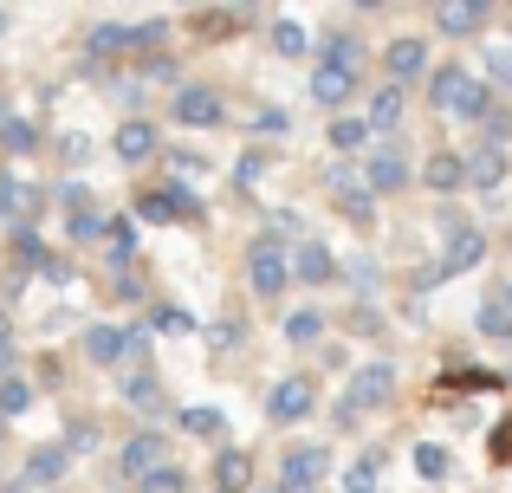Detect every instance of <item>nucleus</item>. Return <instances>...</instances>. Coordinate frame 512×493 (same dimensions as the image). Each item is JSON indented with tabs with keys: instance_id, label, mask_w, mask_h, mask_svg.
Wrapping results in <instances>:
<instances>
[{
	"instance_id": "f257e3e1",
	"label": "nucleus",
	"mask_w": 512,
	"mask_h": 493,
	"mask_svg": "<svg viewBox=\"0 0 512 493\" xmlns=\"http://www.w3.org/2000/svg\"><path fill=\"white\" fill-rule=\"evenodd\" d=\"M428 98H435V111L454 117V124H487L493 117V91L480 85L467 65H441V72L428 78Z\"/></svg>"
},
{
	"instance_id": "f03ea898",
	"label": "nucleus",
	"mask_w": 512,
	"mask_h": 493,
	"mask_svg": "<svg viewBox=\"0 0 512 493\" xmlns=\"http://www.w3.org/2000/svg\"><path fill=\"white\" fill-rule=\"evenodd\" d=\"M389 396H396V370H389V364H370V370H357V377H350V396L338 403V422L350 429V422H357L363 409H383Z\"/></svg>"
},
{
	"instance_id": "7ed1b4c3",
	"label": "nucleus",
	"mask_w": 512,
	"mask_h": 493,
	"mask_svg": "<svg viewBox=\"0 0 512 493\" xmlns=\"http://www.w3.org/2000/svg\"><path fill=\"white\" fill-rule=\"evenodd\" d=\"M441 234H448V253H441V273H474L480 260H487V234L474 228V221H461V215H441Z\"/></svg>"
},
{
	"instance_id": "20e7f679",
	"label": "nucleus",
	"mask_w": 512,
	"mask_h": 493,
	"mask_svg": "<svg viewBox=\"0 0 512 493\" xmlns=\"http://www.w3.org/2000/svg\"><path fill=\"white\" fill-rule=\"evenodd\" d=\"M318 409V383L312 377H279L273 390H266V416L279 422V429H292V422H305Z\"/></svg>"
},
{
	"instance_id": "39448f33",
	"label": "nucleus",
	"mask_w": 512,
	"mask_h": 493,
	"mask_svg": "<svg viewBox=\"0 0 512 493\" xmlns=\"http://www.w3.org/2000/svg\"><path fill=\"white\" fill-rule=\"evenodd\" d=\"M247 286L260 292V299H279V292L292 286V260L279 253V241H253V253H247Z\"/></svg>"
},
{
	"instance_id": "423d86ee",
	"label": "nucleus",
	"mask_w": 512,
	"mask_h": 493,
	"mask_svg": "<svg viewBox=\"0 0 512 493\" xmlns=\"http://www.w3.org/2000/svg\"><path fill=\"white\" fill-rule=\"evenodd\" d=\"M156 468H169V448H163V435L156 429H143V435H130L124 448H117V474H124L130 487H143Z\"/></svg>"
},
{
	"instance_id": "0eeeda50",
	"label": "nucleus",
	"mask_w": 512,
	"mask_h": 493,
	"mask_svg": "<svg viewBox=\"0 0 512 493\" xmlns=\"http://www.w3.org/2000/svg\"><path fill=\"white\" fill-rule=\"evenodd\" d=\"M39 208H46V189H39V182H26V176H0V221H7L13 234L33 228Z\"/></svg>"
},
{
	"instance_id": "6e6552de",
	"label": "nucleus",
	"mask_w": 512,
	"mask_h": 493,
	"mask_svg": "<svg viewBox=\"0 0 512 493\" xmlns=\"http://www.w3.org/2000/svg\"><path fill=\"white\" fill-rule=\"evenodd\" d=\"M325 474H331V455H325V448H312V442L286 448V461H279V487H286V493H312Z\"/></svg>"
},
{
	"instance_id": "1a4fd4ad",
	"label": "nucleus",
	"mask_w": 512,
	"mask_h": 493,
	"mask_svg": "<svg viewBox=\"0 0 512 493\" xmlns=\"http://www.w3.org/2000/svg\"><path fill=\"white\" fill-rule=\"evenodd\" d=\"M65 468H72L65 442H39V448H26V461H20V481L33 487V493H52V487L65 481Z\"/></svg>"
},
{
	"instance_id": "9d476101",
	"label": "nucleus",
	"mask_w": 512,
	"mask_h": 493,
	"mask_svg": "<svg viewBox=\"0 0 512 493\" xmlns=\"http://www.w3.org/2000/svg\"><path fill=\"white\" fill-rule=\"evenodd\" d=\"M169 117H175L182 130H214V124H221V91L182 85V91H175V104H169Z\"/></svg>"
},
{
	"instance_id": "9b49d317",
	"label": "nucleus",
	"mask_w": 512,
	"mask_h": 493,
	"mask_svg": "<svg viewBox=\"0 0 512 493\" xmlns=\"http://www.w3.org/2000/svg\"><path fill=\"white\" fill-rule=\"evenodd\" d=\"M143 338H150V331L143 325H91L85 331V357L91 364H117V357H130V351H143Z\"/></svg>"
},
{
	"instance_id": "f8f14e48",
	"label": "nucleus",
	"mask_w": 512,
	"mask_h": 493,
	"mask_svg": "<svg viewBox=\"0 0 512 493\" xmlns=\"http://www.w3.org/2000/svg\"><path fill=\"white\" fill-rule=\"evenodd\" d=\"M156 150H163V137H156V124H150V117H124V124H117V163L143 169Z\"/></svg>"
},
{
	"instance_id": "ddd939ff",
	"label": "nucleus",
	"mask_w": 512,
	"mask_h": 493,
	"mask_svg": "<svg viewBox=\"0 0 512 493\" xmlns=\"http://www.w3.org/2000/svg\"><path fill=\"white\" fill-rule=\"evenodd\" d=\"M98 247H104V266H111V273H130V266H137V221H130V215H111Z\"/></svg>"
},
{
	"instance_id": "4468645a",
	"label": "nucleus",
	"mask_w": 512,
	"mask_h": 493,
	"mask_svg": "<svg viewBox=\"0 0 512 493\" xmlns=\"http://www.w3.org/2000/svg\"><path fill=\"white\" fill-rule=\"evenodd\" d=\"M208 487L214 493H247L253 487V455H247V448H221L214 468H208Z\"/></svg>"
},
{
	"instance_id": "2eb2a0df",
	"label": "nucleus",
	"mask_w": 512,
	"mask_h": 493,
	"mask_svg": "<svg viewBox=\"0 0 512 493\" xmlns=\"http://www.w3.org/2000/svg\"><path fill=\"white\" fill-rule=\"evenodd\" d=\"M383 65H389V85L409 91V78L428 72V39H396V46L383 52Z\"/></svg>"
},
{
	"instance_id": "dca6fc26",
	"label": "nucleus",
	"mask_w": 512,
	"mask_h": 493,
	"mask_svg": "<svg viewBox=\"0 0 512 493\" xmlns=\"http://www.w3.org/2000/svg\"><path fill=\"white\" fill-rule=\"evenodd\" d=\"M363 189H370V195H396V189H409V163H402L396 150H376L370 163H363Z\"/></svg>"
},
{
	"instance_id": "f3484780",
	"label": "nucleus",
	"mask_w": 512,
	"mask_h": 493,
	"mask_svg": "<svg viewBox=\"0 0 512 493\" xmlns=\"http://www.w3.org/2000/svg\"><path fill=\"white\" fill-rule=\"evenodd\" d=\"M292 279H305V286H331V279H338V253H331L325 241H305L299 253H292Z\"/></svg>"
},
{
	"instance_id": "a211bd4d",
	"label": "nucleus",
	"mask_w": 512,
	"mask_h": 493,
	"mask_svg": "<svg viewBox=\"0 0 512 493\" xmlns=\"http://www.w3.org/2000/svg\"><path fill=\"white\" fill-rule=\"evenodd\" d=\"M422 182L435 195H454V189H467V156H454V150H435L422 163Z\"/></svg>"
},
{
	"instance_id": "6ab92c4d",
	"label": "nucleus",
	"mask_w": 512,
	"mask_h": 493,
	"mask_svg": "<svg viewBox=\"0 0 512 493\" xmlns=\"http://www.w3.org/2000/svg\"><path fill=\"white\" fill-rule=\"evenodd\" d=\"M350 91H357V72H344V65H312V104L338 111Z\"/></svg>"
},
{
	"instance_id": "aec40b11",
	"label": "nucleus",
	"mask_w": 512,
	"mask_h": 493,
	"mask_svg": "<svg viewBox=\"0 0 512 493\" xmlns=\"http://www.w3.org/2000/svg\"><path fill=\"white\" fill-rule=\"evenodd\" d=\"M487 0H441L435 7V26L441 33H480V26H487Z\"/></svg>"
},
{
	"instance_id": "412c9836",
	"label": "nucleus",
	"mask_w": 512,
	"mask_h": 493,
	"mask_svg": "<svg viewBox=\"0 0 512 493\" xmlns=\"http://www.w3.org/2000/svg\"><path fill=\"white\" fill-rule=\"evenodd\" d=\"M500 182H506V150L500 143L467 150V189H500Z\"/></svg>"
},
{
	"instance_id": "4be33fe9",
	"label": "nucleus",
	"mask_w": 512,
	"mask_h": 493,
	"mask_svg": "<svg viewBox=\"0 0 512 493\" xmlns=\"http://www.w3.org/2000/svg\"><path fill=\"white\" fill-rule=\"evenodd\" d=\"M402 111H409V91H402V85H383L370 98V117H363V124H370V137H389V130L402 124Z\"/></svg>"
},
{
	"instance_id": "5701e85b",
	"label": "nucleus",
	"mask_w": 512,
	"mask_h": 493,
	"mask_svg": "<svg viewBox=\"0 0 512 493\" xmlns=\"http://www.w3.org/2000/svg\"><path fill=\"white\" fill-rule=\"evenodd\" d=\"M318 65H344V72H363V46L350 33H325L318 39Z\"/></svg>"
},
{
	"instance_id": "b1692460",
	"label": "nucleus",
	"mask_w": 512,
	"mask_h": 493,
	"mask_svg": "<svg viewBox=\"0 0 512 493\" xmlns=\"http://www.w3.org/2000/svg\"><path fill=\"white\" fill-rule=\"evenodd\" d=\"M175 422H182L188 435H201V442H221V435H227V416H221V409H201V403L175 409Z\"/></svg>"
},
{
	"instance_id": "393cba45",
	"label": "nucleus",
	"mask_w": 512,
	"mask_h": 493,
	"mask_svg": "<svg viewBox=\"0 0 512 493\" xmlns=\"http://www.w3.org/2000/svg\"><path fill=\"white\" fill-rule=\"evenodd\" d=\"M415 474H422V481H448V468H454V455L441 442H415Z\"/></svg>"
},
{
	"instance_id": "a878e982",
	"label": "nucleus",
	"mask_w": 512,
	"mask_h": 493,
	"mask_svg": "<svg viewBox=\"0 0 512 493\" xmlns=\"http://www.w3.org/2000/svg\"><path fill=\"white\" fill-rule=\"evenodd\" d=\"M91 52H98V59L130 52V26H124V20H98V26H91Z\"/></svg>"
},
{
	"instance_id": "bb28decb",
	"label": "nucleus",
	"mask_w": 512,
	"mask_h": 493,
	"mask_svg": "<svg viewBox=\"0 0 512 493\" xmlns=\"http://www.w3.org/2000/svg\"><path fill=\"white\" fill-rule=\"evenodd\" d=\"M143 331H163V338H188V331H195V318H188L182 305H156V312L143 318Z\"/></svg>"
},
{
	"instance_id": "cd10ccee",
	"label": "nucleus",
	"mask_w": 512,
	"mask_h": 493,
	"mask_svg": "<svg viewBox=\"0 0 512 493\" xmlns=\"http://www.w3.org/2000/svg\"><path fill=\"white\" fill-rule=\"evenodd\" d=\"M124 396L137 409H163V377H156V370H137V377H124Z\"/></svg>"
},
{
	"instance_id": "c85d7f7f",
	"label": "nucleus",
	"mask_w": 512,
	"mask_h": 493,
	"mask_svg": "<svg viewBox=\"0 0 512 493\" xmlns=\"http://www.w3.org/2000/svg\"><path fill=\"white\" fill-rule=\"evenodd\" d=\"M286 338L292 344H318V338H325V312H312V305H305V312H292L286 318Z\"/></svg>"
},
{
	"instance_id": "c756f323",
	"label": "nucleus",
	"mask_w": 512,
	"mask_h": 493,
	"mask_svg": "<svg viewBox=\"0 0 512 493\" xmlns=\"http://www.w3.org/2000/svg\"><path fill=\"white\" fill-rule=\"evenodd\" d=\"M273 46L286 52V59H305V52H312V33H305L299 20H279V26H273Z\"/></svg>"
},
{
	"instance_id": "7c9ffc66",
	"label": "nucleus",
	"mask_w": 512,
	"mask_h": 493,
	"mask_svg": "<svg viewBox=\"0 0 512 493\" xmlns=\"http://www.w3.org/2000/svg\"><path fill=\"white\" fill-rule=\"evenodd\" d=\"M474 325H480V338H512V312H506L500 299H487V305H480V318H474Z\"/></svg>"
},
{
	"instance_id": "2f4dec72",
	"label": "nucleus",
	"mask_w": 512,
	"mask_h": 493,
	"mask_svg": "<svg viewBox=\"0 0 512 493\" xmlns=\"http://www.w3.org/2000/svg\"><path fill=\"white\" fill-rule=\"evenodd\" d=\"M0 143H7L13 156H26V150H33V143H39V130L26 124V117H7V124H0Z\"/></svg>"
},
{
	"instance_id": "473e14b6",
	"label": "nucleus",
	"mask_w": 512,
	"mask_h": 493,
	"mask_svg": "<svg viewBox=\"0 0 512 493\" xmlns=\"http://www.w3.org/2000/svg\"><path fill=\"white\" fill-rule=\"evenodd\" d=\"M331 143H338V150H363V143H370V124H363V117H338V124H331Z\"/></svg>"
},
{
	"instance_id": "72a5a7b5",
	"label": "nucleus",
	"mask_w": 512,
	"mask_h": 493,
	"mask_svg": "<svg viewBox=\"0 0 512 493\" xmlns=\"http://www.w3.org/2000/svg\"><path fill=\"white\" fill-rule=\"evenodd\" d=\"M20 409H33V383L7 377V383H0V416H20Z\"/></svg>"
},
{
	"instance_id": "f704fd0d",
	"label": "nucleus",
	"mask_w": 512,
	"mask_h": 493,
	"mask_svg": "<svg viewBox=\"0 0 512 493\" xmlns=\"http://www.w3.org/2000/svg\"><path fill=\"white\" fill-rule=\"evenodd\" d=\"M376 474H383V461H376V455H363L357 468L344 474V493H376Z\"/></svg>"
},
{
	"instance_id": "c9c22d12",
	"label": "nucleus",
	"mask_w": 512,
	"mask_h": 493,
	"mask_svg": "<svg viewBox=\"0 0 512 493\" xmlns=\"http://www.w3.org/2000/svg\"><path fill=\"white\" fill-rule=\"evenodd\" d=\"M454 390H506V377H500V370H454Z\"/></svg>"
},
{
	"instance_id": "e433bc0d",
	"label": "nucleus",
	"mask_w": 512,
	"mask_h": 493,
	"mask_svg": "<svg viewBox=\"0 0 512 493\" xmlns=\"http://www.w3.org/2000/svg\"><path fill=\"white\" fill-rule=\"evenodd\" d=\"M137 493H188V474H182V468H156Z\"/></svg>"
},
{
	"instance_id": "4c0bfd02",
	"label": "nucleus",
	"mask_w": 512,
	"mask_h": 493,
	"mask_svg": "<svg viewBox=\"0 0 512 493\" xmlns=\"http://www.w3.org/2000/svg\"><path fill=\"white\" fill-rule=\"evenodd\" d=\"M260 176H266V156H260V150H247V156L234 163V182H240V189H253Z\"/></svg>"
},
{
	"instance_id": "58836bf2",
	"label": "nucleus",
	"mask_w": 512,
	"mask_h": 493,
	"mask_svg": "<svg viewBox=\"0 0 512 493\" xmlns=\"http://www.w3.org/2000/svg\"><path fill=\"white\" fill-rule=\"evenodd\" d=\"M98 448V429L91 422H72V435H65V455H91Z\"/></svg>"
},
{
	"instance_id": "ea45409f",
	"label": "nucleus",
	"mask_w": 512,
	"mask_h": 493,
	"mask_svg": "<svg viewBox=\"0 0 512 493\" xmlns=\"http://www.w3.org/2000/svg\"><path fill=\"white\" fill-rule=\"evenodd\" d=\"M344 279H350L357 292H376V260H350V266H344Z\"/></svg>"
},
{
	"instance_id": "a19ab883",
	"label": "nucleus",
	"mask_w": 512,
	"mask_h": 493,
	"mask_svg": "<svg viewBox=\"0 0 512 493\" xmlns=\"http://www.w3.org/2000/svg\"><path fill=\"white\" fill-rule=\"evenodd\" d=\"M163 33H169V20H143V26H130V46H163Z\"/></svg>"
},
{
	"instance_id": "79ce46f5",
	"label": "nucleus",
	"mask_w": 512,
	"mask_h": 493,
	"mask_svg": "<svg viewBox=\"0 0 512 493\" xmlns=\"http://www.w3.org/2000/svg\"><path fill=\"white\" fill-rule=\"evenodd\" d=\"M260 130H266V137H279V130H286V111H279V104H266V111L253 117V137H260Z\"/></svg>"
},
{
	"instance_id": "37998d69",
	"label": "nucleus",
	"mask_w": 512,
	"mask_h": 493,
	"mask_svg": "<svg viewBox=\"0 0 512 493\" xmlns=\"http://www.w3.org/2000/svg\"><path fill=\"white\" fill-rule=\"evenodd\" d=\"M487 72L500 78V85H512V46H493L487 52Z\"/></svg>"
},
{
	"instance_id": "c03bdc74",
	"label": "nucleus",
	"mask_w": 512,
	"mask_h": 493,
	"mask_svg": "<svg viewBox=\"0 0 512 493\" xmlns=\"http://www.w3.org/2000/svg\"><path fill=\"white\" fill-rule=\"evenodd\" d=\"M441 279H448V273H441V260H435V266H422V273H415V279H409V292H435V286H441Z\"/></svg>"
},
{
	"instance_id": "a18cd8bd",
	"label": "nucleus",
	"mask_w": 512,
	"mask_h": 493,
	"mask_svg": "<svg viewBox=\"0 0 512 493\" xmlns=\"http://www.w3.org/2000/svg\"><path fill=\"white\" fill-rule=\"evenodd\" d=\"M59 156H65V163H85L91 143H85V137H65V143H59Z\"/></svg>"
},
{
	"instance_id": "49530a36",
	"label": "nucleus",
	"mask_w": 512,
	"mask_h": 493,
	"mask_svg": "<svg viewBox=\"0 0 512 493\" xmlns=\"http://www.w3.org/2000/svg\"><path fill=\"white\" fill-rule=\"evenodd\" d=\"M7 364H13V331H7V318H0V377H7Z\"/></svg>"
},
{
	"instance_id": "de8ad7c7",
	"label": "nucleus",
	"mask_w": 512,
	"mask_h": 493,
	"mask_svg": "<svg viewBox=\"0 0 512 493\" xmlns=\"http://www.w3.org/2000/svg\"><path fill=\"white\" fill-rule=\"evenodd\" d=\"M247 493H286V487H279V481H253Z\"/></svg>"
},
{
	"instance_id": "09e8293b",
	"label": "nucleus",
	"mask_w": 512,
	"mask_h": 493,
	"mask_svg": "<svg viewBox=\"0 0 512 493\" xmlns=\"http://www.w3.org/2000/svg\"><path fill=\"white\" fill-rule=\"evenodd\" d=\"M500 305H506V312H512V286H506V292H500Z\"/></svg>"
},
{
	"instance_id": "8fccbe9b",
	"label": "nucleus",
	"mask_w": 512,
	"mask_h": 493,
	"mask_svg": "<svg viewBox=\"0 0 512 493\" xmlns=\"http://www.w3.org/2000/svg\"><path fill=\"white\" fill-rule=\"evenodd\" d=\"M0 33H7V7H0Z\"/></svg>"
},
{
	"instance_id": "3c124183",
	"label": "nucleus",
	"mask_w": 512,
	"mask_h": 493,
	"mask_svg": "<svg viewBox=\"0 0 512 493\" xmlns=\"http://www.w3.org/2000/svg\"><path fill=\"white\" fill-rule=\"evenodd\" d=\"M0 124H7V104H0Z\"/></svg>"
},
{
	"instance_id": "603ef678",
	"label": "nucleus",
	"mask_w": 512,
	"mask_h": 493,
	"mask_svg": "<svg viewBox=\"0 0 512 493\" xmlns=\"http://www.w3.org/2000/svg\"><path fill=\"white\" fill-rule=\"evenodd\" d=\"M0 435H7V416H0Z\"/></svg>"
}]
</instances>
